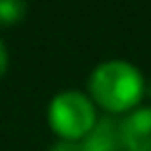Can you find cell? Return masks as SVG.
Segmentation results:
<instances>
[{
    "mask_svg": "<svg viewBox=\"0 0 151 151\" xmlns=\"http://www.w3.org/2000/svg\"><path fill=\"white\" fill-rule=\"evenodd\" d=\"M90 99L109 113L130 111L144 94V78L137 66L123 59L101 61L87 80Z\"/></svg>",
    "mask_w": 151,
    "mask_h": 151,
    "instance_id": "cell-1",
    "label": "cell"
},
{
    "mask_svg": "<svg viewBox=\"0 0 151 151\" xmlns=\"http://www.w3.org/2000/svg\"><path fill=\"white\" fill-rule=\"evenodd\" d=\"M47 120L54 134L64 142H80L97 123L94 101L78 90H64L52 97L47 106Z\"/></svg>",
    "mask_w": 151,
    "mask_h": 151,
    "instance_id": "cell-2",
    "label": "cell"
},
{
    "mask_svg": "<svg viewBox=\"0 0 151 151\" xmlns=\"http://www.w3.org/2000/svg\"><path fill=\"white\" fill-rule=\"evenodd\" d=\"M120 142L125 151H151V109H137L120 123Z\"/></svg>",
    "mask_w": 151,
    "mask_h": 151,
    "instance_id": "cell-3",
    "label": "cell"
},
{
    "mask_svg": "<svg viewBox=\"0 0 151 151\" xmlns=\"http://www.w3.org/2000/svg\"><path fill=\"white\" fill-rule=\"evenodd\" d=\"M78 151H125L113 118H97L94 127L78 142Z\"/></svg>",
    "mask_w": 151,
    "mask_h": 151,
    "instance_id": "cell-4",
    "label": "cell"
},
{
    "mask_svg": "<svg viewBox=\"0 0 151 151\" xmlns=\"http://www.w3.org/2000/svg\"><path fill=\"white\" fill-rule=\"evenodd\" d=\"M28 12V5L21 0H0V24H17Z\"/></svg>",
    "mask_w": 151,
    "mask_h": 151,
    "instance_id": "cell-5",
    "label": "cell"
},
{
    "mask_svg": "<svg viewBox=\"0 0 151 151\" xmlns=\"http://www.w3.org/2000/svg\"><path fill=\"white\" fill-rule=\"evenodd\" d=\"M7 61H9V57H7V47H5V42L0 40V78H2L5 71H7Z\"/></svg>",
    "mask_w": 151,
    "mask_h": 151,
    "instance_id": "cell-6",
    "label": "cell"
},
{
    "mask_svg": "<svg viewBox=\"0 0 151 151\" xmlns=\"http://www.w3.org/2000/svg\"><path fill=\"white\" fill-rule=\"evenodd\" d=\"M52 151H78V142H59V144H54L52 146Z\"/></svg>",
    "mask_w": 151,
    "mask_h": 151,
    "instance_id": "cell-7",
    "label": "cell"
}]
</instances>
